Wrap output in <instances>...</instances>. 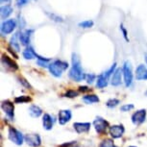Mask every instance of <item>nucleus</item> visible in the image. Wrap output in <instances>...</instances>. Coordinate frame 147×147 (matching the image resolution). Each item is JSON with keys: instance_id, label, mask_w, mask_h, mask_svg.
Here are the masks:
<instances>
[{"instance_id": "obj_15", "label": "nucleus", "mask_w": 147, "mask_h": 147, "mask_svg": "<svg viewBox=\"0 0 147 147\" xmlns=\"http://www.w3.org/2000/svg\"><path fill=\"white\" fill-rule=\"evenodd\" d=\"M42 127L46 131H51L54 127L55 124V118L53 115H51L50 113H43L42 115Z\"/></svg>"}, {"instance_id": "obj_18", "label": "nucleus", "mask_w": 147, "mask_h": 147, "mask_svg": "<svg viewBox=\"0 0 147 147\" xmlns=\"http://www.w3.org/2000/svg\"><path fill=\"white\" fill-rule=\"evenodd\" d=\"M22 56L25 60H34L38 59V57L40 56L37 52L35 51V49L32 46H26L25 49L22 51Z\"/></svg>"}, {"instance_id": "obj_1", "label": "nucleus", "mask_w": 147, "mask_h": 147, "mask_svg": "<svg viewBox=\"0 0 147 147\" xmlns=\"http://www.w3.org/2000/svg\"><path fill=\"white\" fill-rule=\"evenodd\" d=\"M68 77L74 82H81L85 80L86 73L82 67L81 61L76 53H72L71 56V65L68 71Z\"/></svg>"}, {"instance_id": "obj_39", "label": "nucleus", "mask_w": 147, "mask_h": 147, "mask_svg": "<svg viewBox=\"0 0 147 147\" xmlns=\"http://www.w3.org/2000/svg\"><path fill=\"white\" fill-rule=\"evenodd\" d=\"M11 1H12V0H0V2H1L2 4H4V3L5 4H9Z\"/></svg>"}, {"instance_id": "obj_25", "label": "nucleus", "mask_w": 147, "mask_h": 147, "mask_svg": "<svg viewBox=\"0 0 147 147\" xmlns=\"http://www.w3.org/2000/svg\"><path fill=\"white\" fill-rule=\"evenodd\" d=\"M51 63V60L48 59V58H44L42 56H38V59H37V65L40 67H45V68H48V65L49 63Z\"/></svg>"}, {"instance_id": "obj_40", "label": "nucleus", "mask_w": 147, "mask_h": 147, "mask_svg": "<svg viewBox=\"0 0 147 147\" xmlns=\"http://www.w3.org/2000/svg\"><path fill=\"white\" fill-rule=\"evenodd\" d=\"M145 63H146V66H147V54L145 55Z\"/></svg>"}, {"instance_id": "obj_24", "label": "nucleus", "mask_w": 147, "mask_h": 147, "mask_svg": "<svg viewBox=\"0 0 147 147\" xmlns=\"http://www.w3.org/2000/svg\"><path fill=\"white\" fill-rule=\"evenodd\" d=\"M45 15L48 16V18L50 19V20L57 22V23H62V22L65 21L63 18L60 16L59 15H57V13H54L48 12V11H45Z\"/></svg>"}, {"instance_id": "obj_19", "label": "nucleus", "mask_w": 147, "mask_h": 147, "mask_svg": "<svg viewBox=\"0 0 147 147\" xmlns=\"http://www.w3.org/2000/svg\"><path fill=\"white\" fill-rule=\"evenodd\" d=\"M10 46L11 48L13 49V50H15L16 52H19L20 51V40H19V32H16L15 33L12 38H11L10 40Z\"/></svg>"}, {"instance_id": "obj_23", "label": "nucleus", "mask_w": 147, "mask_h": 147, "mask_svg": "<svg viewBox=\"0 0 147 147\" xmlns=\"http://www.w3.org/2000/svg\"><path fill=\"white\" fill-rule=\"evenodd\" d=\"M83 101L85 102L87 105H90V104H95L98 103L100 101L99 97L96 95V94H87V95L83 96Z\"/></svg>"}, {"instance_id": "obj_22", "label": "nucleus", "mask_w": 147, "mask_h": 147, "mask_svg": "<svg viewBox=\"0 0 147 147\" xmlns=\"http://www.w3.org/2000/svg\"><path fill=\"white\" fill-rule=\"evenodd\" d=\"M28 112H29V115L31 117H34V118H37V117H40V115H43V112L41 110V108L38 105H31L28 109Z\"/></svg>"}, {"instance_id": "obj_9", "label": "nucleus", "mask_w": 147, "mask_h": 147, "mask_svg": "<svg viewBox=\"0 0 147 147\" xmlns=\"http://www.w3.org/2000/svg\"><path fill=\"white\" fill-rule=\"evenodd\" d=\"M111 138L113 140H117V138H122V136L125 133V128L122 124H116V125L110 126L109 130H108Z\"/></svg>"}, {"instance_id": "obj_6", "label": "nucleus", "mask_w": 147, "mask_h": 147, "mask_svg": "<svg viewBox=\"0 0 147 147\" xmlns=\"http://www.w3.org/2000/svg\"><path fill=\"white\" fill-rule=\"evenodd\" d=\"M92 125L95 129L96 133L98 135H104L106 134L107 131L110 128V124L106 119L101 117V116H97L92 122Z\"/></svg>"}, {"instance_id": "obj_34", "label": "nucleus", "mask_w": 147, "mask_h": 147, "mask_svg": "<svg viewBox=\"0 0 147 147\" xmlns=\"http://www.w3.org/2000/svg\"><path fill=\"white\" fill-rule=\"evenodd\" d=\"M134 108H135V106L133 104H124L120 107V111L122 113H127V112L132 111Z\"/></svg>"}, {"instance_id": "obj_2", "label": "nucleus", "mask_w": 147, "mask_h": 147, "mask_svg": "<svg viewBox=\"0 0 147 147\" xmlns=\"http://www.w3.org/2000/svg\"><path fill=\"white\" fill-rule=\"evenodd\" d=\"M69 68V63L66 61L63 60H54L51 61V63L48 65V70L52 76L55 78H61L63 74Z\"/></svg>"}, {"instance_id": "obj_30", "label": "nucleus", "mask_w": 147, "mask_h": 147, "mask_svg": "<svg viewBox=\"0 0 147 147\" xmlns=\"http://www.w3.org/2000/svg\"><path fill=\"white\" fill-rule=\"evenodd\" d=\"M79 92H80L79 90L77 91L75 90H68L65 94H63V96L67 97V98H75V97L79 95Z\"/></svg>"}, {"instance_id": "obj_16", "label": "nucleus", "mask_w": 147, "mask_h": 147, "mask_svg": "<svg viewBox=\"0 0 147 147\" xmlns=\"http://www.w3.org/2000/svg\"><path fill=\"white\" fill-rule=\"evenodd\" d=\"M91 124L90 122H75L73 124V129L77 134H88L90 131Z\"/></svg>"}, {"instance_id": "obj_35", "label": "nucleus", "mask_w": 147, "mask_h": 147, "mask_svg": "<svg viewBox=\"0 0 147 147\" xmlns=\"http://www.w3.org/2000/svg\"><path fill=\"white\" fill-rule=\"evenodd\" d=\"M16 20H18V24L19 28H20V29H24V27H25V25H26V22L23 19V18H22L21 15H18V18H16Z\"/></svg>"}, {"instance_id": "obj_21", "label": "nucleus", "mask_w": 147, "mask_h": 147, "mask_svg": "<svg viewBox=\"0 0 147 147\" xmlns=\"http://www.w3.org/2000/svg\"><path fill=\"white\" fill-rule=\"evenodd\" d=\"M13 12V7L11 6L10 4H5L2 5L1 9H0V15H1V19L2 20H6L8 19V18L12 15Z\"/></svg>"}, {"instance_id": "obj_41", "label": "nucleus", "mask_w": 147, "mask_h": 147, "mask_svg": "<svg viewBox=\"0 0 147 147\" xmlns=\"http://www.w3.org/2000/svg\"><path fill=\"white\" fill-rule=\"evenodd\" d=\"M128 147H136V146H128Z\"/></svg>"}, {"instance_id": "obj_32", "label": "nucleus", "mask_w": 147, "mask_h": 147, "mask_svg": "<svg viewBox=\"0 0 147 147\" xmlns=\"http://www.w3.org/2000/svg\"><path fill=\"white\" fill-rule=\"evenodd\" d=\"M58 147H80V144L78 143V141L72 140V141H67V142H63Z\"/></svg>"}, {"instance_id": "obj_17", "label": "nucleus", "mask_w": 147, "mask_h": 147, "mask_svg": "<svg viewBox=\"0 0 147 147\" xmlns=\"http://www.w3.org/2000/svg\"><path fill=\"white\" fill-rule=\"evenodd\" d=\"M135 78L137 81H147V66L143 63L138 65L135 71Z\"/></svg>"}, {"instance_id": "obj_8", "label": "nucleus", "mask_w": 147, "mask_h": 147, "mask_svg": "<svg viewBox=\"0 0 147 147\" xmlns=\"http://www.w3.org/2000/svg\"><path fill=\"white\" fill-rule=\"evenodd\" d=\"M146 115H147V112L145 109L138 110L137 112H135L131 116L132 123L134 124L135 126H140L141 124H143L144 121H145Z\"/></svg>"}, {"instance_id": "obj_5", "label": "nucleus", "mask_w": 147, "mask_h": 147, "mask_svg": "<svg viewBox=\"0 0 147 147\" xmlns=\"http://www.w3.org/2000/svg\"><path fill=\"white\" fill-rule=\"evenodd\" d=\"M8 138H9V140L12 141L13 144L18 145V146L22 145L24 141H25L24 140L23 134H22L19 130L16 129L15 127H12V126H10L9 128H8Z\"/></svg>"}, {"instance_id": "obj_27", "label": "nucleus", "mask_w": 147, "mask_h": 147, "mask_svg": "<svg viewBox=\"0 0 147 147\" xmlns=\"http://www.w3.org/2000/svg\"><path fill=\"white\" fill-rule=\"evenodd\" d=\"M31 97L28 95H20L18 96L15 98V103L16 104H25V103H29L31 102Z\"/></svg>"}, {"instance_id": "obj_3", "label": "nucleus", "mask_w": 147, "mask_h": 147, "mask_svg": "<svg viewBox=\"0 0 147 147\" xmlns=\"http://www.w3.org/2000/svg\"><path fill=\"white\" fill-rule=\"evenodd\" d=\"M123 72V82L126 88H131L134 82V73H133L132 63L130 61H125L122 65Z\"/></svg>"}, {"instance_id": "obj_33", "label": "nucleus", "mask_w": 147, "mask_h": 147, "mask_svg": "<svg viewBox=\"0 0 147 147\" xmlns=\"http://www.w3.org/2000/svg\"><path fill=\"white\" fill-rule=\"evenodd\" d=\"M18 83L22 86V87H24L25 88H28V90H30V88H32L31 85L29 84V82L27 81V80H26L25 78H23V77H18Z\"/></svg>"}, {"instance_id": "obj_37", "label": "nucleus", "mask_w": 147, "mask_h": 147, "mask_svg": "<svg viewBox=\"0 0 147 147\" xmlns=\"http://www.w3.org/2000/svg\"><path fill=\"white\" fill-rule=\"evenodd\" d=\"M120 31L122 33V35H123V38H125L126 41H129V38H128V31H127V29L124 27L123 24H120Z\"/></svg>"}, {"instance_id": "obj_28", "label": "nucleus", "mask_w": 147, "mask_h": 147, "mask_svg": "<svg viewBox=\"0 0 147 147\" xmlns=\"http://www.w3.org/2000/svg\"><path fill=\"white\" fill-rule=\"evenodd\" d=\"M120 104V100L117 98H110L109 100L106 102V106L109 109H113V108L117 107Z\"/></svg>"}, {"instance_id": "obj_31", "label": "nucleus", "mask_w": 147, "mask_h": 147, "mask_svg": "<svg viewBox=\"0 0 147 147\" xmlns=\"http://www.w3.org/2000/svg\"><path fill=\"white\" fill-rule=\"evenodd\" d=\"M115 143H113V138H106L102 142L99 144V147H113Z\"/></svg>"}, {"instance_id": "obj_13", "label": "nucleus", "mask_w": 147, "mask_h": 147, "mask_svg": "<svg viewBox=\"0 0 147 147\" xmlns=\"http://www.w3.org/2000/svg\"><path fill=\"white\" fill-rule=\"evenodd\" d=\"M122 78H123V72H122V68L117 67L113 72V74L111 77L110 84L113 87H119L122 84Z\"/></svg>"}, {"instance_id": "obj_14", "label": "nucleus", "mask_w": 147, "mask_h": 147, "mask_svg": "<svg viewBox=\"0 0 147 147\" xmlns=\"http://www.w3.org/2000/svg\"><path fill=\"white\" fill-rule=\"evenodd\" d=\"M72 118V113L70 110H61L58 113V122L60 125H65Z\"/></svg>"}, {"instance_id": "obj_38", "label": "nucleus", "mask_w": 147, "mask_h": 147, "mask_svg": "<svg viewBox=\"0 0 147 147\" xmlns=\"http://www.w3.org/2000/svg\"><path fill=\"white\" fill-rule=\"evenodd\" d=\"M78 90L80 92H88V91H90V88H88V87H86V86H81V87H79Z\"/></svg>"}, {"instance_id": "obj_10", "label": "nucleus", "mask_w": 147, "mask_h": 147, "mask_svg": "<svg viewBox=\"0 0 147 147\" xmlns=\"http://www.w3.org/2000/svg\"><path fill=\"white\" fill-rule=\"evenodd\" d=\"M24 140L30 147H40L41 145V138L38 134H27L24 136Z\"/></svg>"}, {"instance_id": "obj_7", "label": "nucleus", "mask_w": 147, "mask_h": 147, "mask_svg": "<svg viewBox=\"0 0 147 147\" xmlns=\"http://www.w3.org/2000/svg\"><path fill=\"white\" fill-rule=\"evenodd\" d=\"M1 109L10 120H15V105L10 100H3L1 102Z\"/></svg>"}, {"instance_id": "obj_36", "label": "nucleus", "mask_w": 147, "mask_h": 147, "mask_svg": "<svg viewBox=\"0 0 147 147\" xmlns=\"http://www.w3.org/2000/svg\"><path fill=\"white\" fill-rule=\"evenodd\" d=\"M30 2V0H16V6L18 8H22L26 6Z\"/></svg>"}, {"instance_id": "obj_42", "label": "nucleus", "mask_w": 147, "mask_h": 147, "mask_svg": "<svg viewBox=\"0 0 147 147\" xmlns=\"http://www.w3.org/2000/svg\"><path fill=\"white\" fill-rule=\"evenodd\" d=\"M113 147H117V146H116V145H115V146H113Z\"/></svg>"}, {"instance_id": "obj_4", "label": "nucleus", "mask_w": 147, "mask_h": 147, "mask_svg": "<svg viewBox=\"0 0 147 147\" xmlns=\"http://www.w3.org/2000/svg\"><path fill=\"white\" fill-rule=\"evenodd\" d=\"M16 27H18L16 18H9L6 19V20H3V22L1 23V27H0L1 35L2 36L11 35L16 29Z\"/></svg>"}, {"instance_id": "obj_12", "label": "nucleus", "mask_w": 147, "mask_h": 147, "mask_svg": "<svg viewBox=\"0 0 147 147\" xmlns=\"http://www.w3.org/2000/svg\"><path fill=\"white\" fill-rule=\"evenodd\" d=\"M1 63H2V65H3V66H5L7 69H9L11 71H16L18 69V63L6 54H2Z\"/></svg>"}, {"instance_id": "obj_29", "label": "nucleus", "mask_w": 147, "mask_h": 147, "mask_svg": "<svg viewBox=\"0 0 147 147\" xmlns=\"http://www.w3.org/2000/svg\"><path fill=\"white\" fill-rule=\"evenodd\" d=\"M97 76L93 73H86V77H85V81L88 83V85L93 84L94 82H96Z\"/></svg>"}, {"instance_id": "obj_20", "label": "nucleus", "mask_w": 147, "mask_h": 147, "mask_svg": "<svg viewBox=\"0 0 147 147\" xmlns=\"http://www.w3.org/2000/svg\"><path fill=\"white\" fill-rule=\"evenodd\" d=\"M109 82H110V78L103 72V73L97 75L96 88H106L107 86L109 85Z\"/></svg>"}, {"instance_id": "obj_26", "label": "nucleus", "mask_w": 147, "mask_h": 147, "mask_svg": "<svg viewBox=\"0 0 147 147\" xmlns=\"http://www.w3.org/2000/svg\"><path fill=\"white\" fill-rule=\"evenodd\" d=\"M94 25V22L91 19H87V20H83L78 23V26L82 29H90L92 28Z\"/></svg>"}, {"instance_id": "obj_11", "label": "nucleus", "mask_w": 147, "mask_h": 147, "mask_svg": "<svg viewBox=\"0 0 147 147\" xmlns=\"http://www.w3.org/2000/svg\"><path fill=\"white\" fill-rule=\"evenodd\" d=\"M34 33L33 29H23L22 31H19V40L22 46H29L31 37Z\"/></svg>"}]
</instances>
